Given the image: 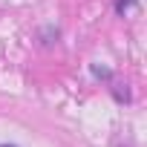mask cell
Instances as JSON below:
<instances>
[{
	"label": "cell",
	"mask_w": 147,
	"mask_h": 147,
	"mask_svg": "<svg viewBox=\"0 0 147 147\" xmlns=\"http://www.w3.org/2000/svg\"><path fill=\"white\" fill-rule=\"evenodd\" d=\"M0 147H15V144H0Z\"/></svg>",
	"instance_id": "cell-1"
}]
</instances>
